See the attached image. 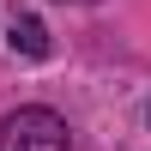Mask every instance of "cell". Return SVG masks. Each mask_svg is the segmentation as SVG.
Here are the masks:
<instances>
[{"label": "cell", "mask_w": 151, "mask_h": 151, "mask_svg": "<svg viewBox=\"0 0 151 151\" xmlns=\"http://www.w3.org/2000/svg\"><path fill=\"white\" fill-rule=\"evenodd\" d=\"M0 151H67V121L42 103L12 109L0 121Z\"/></svg>", "instance_id": "cell-1"}, {"label": "cell", "mask_w": 151, "mask_h": 151, "mask_svg": "<svg viewBox=\"0 0 151 151\" xmlns=\"http://www.w3.org/2000/svg\"><path fill=\"white\" fill-rule=\"evenodd\" d=\"M12 48H18V55H30V60H42L48 55V30H42V18H30V12H24V18H12Z\"/></svg>", "instance_id": "cell-2"}, {"label": "cell", "mask_w": 151, "mask_h": 151, "mask_svg": "<svg viewBox=\"0 0 151 151\" xmlns=\"http://www.w3.org/2000/svg\"><path fill=\"white\" fill-rule=\"evenodd\" d=\"M73 6H91V0H73Z\"/></svg>", "instance_id": "cell-3"}]
</instances>
